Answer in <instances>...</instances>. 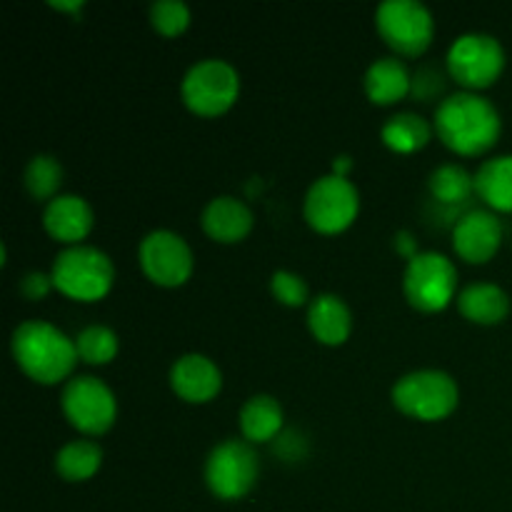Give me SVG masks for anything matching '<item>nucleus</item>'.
Returning <instances> with one entry per match:
<instances>
[{"instance_id":"obj_11","label":"nucleus","mask_w":512,"mask_h":512,"mask_svg":"<svg viewBox=\"0 0 512 512\" xmlns=\"http://www.w3.org/2000/svg\"><path fill=\"white\" fill-rule=\"evenodd\" d=\"M63 413L75 430L85 435H103L113 428L118 405L103 380L93 375L73 378L63 390Z\"/></svg>"},{"instance_id":"obj_15","label":"nucleus","mask_w":512,"mask_h":512,"mask_svg":"<svg viewBox=\"0 0 512 512\" xmlns=\"http://www.w3.org/2000/svg\"><path fill=\"white\" fill-rule=\"evenodd\" d=\"M43 225L50 238H55L58 243H68L73 248L93 230V210L78 195H58L45 208Z\"/></svg>"},{"instance_id":"obj_20","label":"nucleus","mask_w":512,"mask_h":512,"mask_svg":"<svg viewBox=\"0 0 512 512\" xmlns=\"http://www.w3.org/2000/svg\"><path fill=\"white\" fill-rule=\"evenodd\" d=\"M475 193L500 213H512V155L485 160L475 173Z\"/></svg>"},{"instance_id":"obj_16","label":"nucleus","mask_w":512,"mask_h":512,"mask_svg":"<svg viewBox=\"0 0 512 512\" xmlns=\"http://www.w3.org/2000/svg\"><path fill=\"white\" fill-rule=\"evenodd\" d=\"M203 230L218 243H240L253 230V213L248 205L230 195L213 198L203 210Z\"/></svg>"},{"instance_id":"obj_12","label":"nucleus","mask_w":512,"mask_h":512,"mask_svg":"<svg viewBox=\"0 0 512 512\" xmlns=\"http://www.w3.org/2000/svg\"><path fill=\"white\" fill-rule=\"evenodd\" d=\"M140 268L160 288H178L193 273V253L180 235L153 230L140 243Z\"/></svg>"},{"instance_id":"obj_14","label":"nucleus","mask_w":512,"mask_h":512,"mask_svg":"<svg viewBox=\"0 0 512 512\" xmlns=\"http://www.w3.org/2000/svg\"><path fill=\"white\" fill-rule=\"evenodd\" d=\"M170 385L185 403H210L223 388V373L210 358L190 353L175 360L170 370Z\"/></svg>"},{"instance_id":"obj_22","label":"nucleus","mask_w":512,"mask_h":512,"mask_svg":"<svg viewBox=\"0 0 512 512\" xmlns=\"http://www.w3.org/2000/svg\"><path fill=\"white\" fill-rule=\"evenodd\" d=\"M103 465V450L93 440H73L63 445L55 455V470L68 483H83L90 480Z\"/></svg>"},{"instance_id":"obj_17","label":"nucleus","mask_w":512,"mask_h":512,"mask_svg":"<svg viewBox=\"0 0 512 512\" xmlns=\"http://www.w3.org/2000/svg\"><path fill=\"white\" fill-rule=\"evenodd\" d=\"M308 325L323 345H343L353 330V318L338 295H318L308 308Z\"/></svg>"},{"instance_id":"obj_21","label":"nucleus","mask_w":512,"mask_h":512,"mask_svg":"<svg viewBox=\"0 0 512 512\" xmlns=\"http://www.w3.org/2000/svg\"><path fill=\"white\" fill-rule=\"evenodd\" d=\"M283 408L273 395H253L240 410V430L250 443H270L283 428Z\"/></svg>"},{"instance_id":"obj_8","label":"nucleus","mask_w":512,"mask_h":512,"mask_svg":"<svg viewBox=\"0 0 512 512\" xmlns=\"http://www.w3.org/2000/svg\"><path fill=\"white\" fill-rule=\"evenodd\" d=\"M258 473V455L245 440H225L205 460V483L220 500L245 498L255 488Z\"/></svg>"},{"instance_id":"obj_1","label":"nucleus","mask_w":512,"mask_h":512,"mask_svg":"<svg viewBox=\"0 0 512 512\" xmlns=\"http://www.w3.org/2000/svg\"><path fill=\"white\" fill-rule=\"evenodd\" d=\"M503 120L495 105L475 93H455L435 113V133L458 155H483L498 143Z\"/></svg>"},{"instance_id":"obj_24","label":"nucleus","mask_w":512,"mask_h":512,"mask_svg":"<svg viewBox=\"0 0 512 512\" xmlns=\"http://www.w3.org/2000/svg\"><path fill=\"white\" fill-rule=\"evenodd\" d=\"M430 193L435 200L448 205L465 203V200L473 195L475 190V178H470V173L460 165H440L433 170L428 180Z\"/></svg>"},{"instance_id":"obj_29","label":"nucleus","mask_w":512,"mask_h":512,"mask_svg":"<svg viewBox=\"0 0 512 512\" xmlns=\"http://www.w3.org/2000/svg\"><path fill=\"white\" fill-rule=\"evenodd\" d=\"M53 288V278L43 273H28L20 283V293L25 295L28 300H40L48 295V290Z\"/></svg>"},{"instance_id":"obj_6","label":"nucleus","mask_w":512,"mask_h":512,"mask_svg":"<svg viewBox=\"0 0 512 512\" xmlns=\"http://www.w3.org/2000/svg\"><path fill=\"white\" fill-rule=\"evenodd\" d=\"M375 25L385 43L408 58L423 55L435 35L433 15L418 0H385L375 10Z\"/></svg>"},{"instance_id":"obj_2","label":"nucleus","mask_w":512,"mask_h":512,"mask_svg":"<svg viewBox=\"0 0 512 512\" xmlns=\"http://www.w3.org/2000/svg\"><path fill=\"white\" fill-rule=\"evenodd\" d=\"M13 355L20 370L40 385L60 383L78 363L73 340L45 320H28L15 328Z\"/></svg>"},{"instance_id":"obj_27","label":"nucleus","mask_w":512,"mask_h":512,"mask_svg":"<svg viewBox=\"0 0 512 512\" xmlns=\"http://www.w3.org/2000/svg\"><path fill=\"white\" fill-rule=\"evenodd\" d=\"M150 23H153V28L160 35L175 38V35H180L190 25V10L180 0H158L150 8Z\"/></svg>"},{"instance_id":"obj_9","label":"nucleus","mask_w":512,"mask_h":512,"mask_svg":"<svg viewBox=\"0 0 512 512\" xmlns=\"http://www.w3.org/2000/svg\"><path fill=\"white\" fill-rule=\"evenodd\" d=\"M360 210L358 188L343 175H325L310 185L305 195V220L323 235L343 233L353 225Z\"/></svg>"},{"instance_id":"obj_13","label":"nucleus","mask_w":512,"mask_h":512,"mask_svg":"<svg viewBox=\"0 0 512 512\" xmlns=\"http://www.w3.org/2000/svg\"><path fill=\"white\" fill-rule=\"evenodd\" d=\"M503 243V225L488 210H470L458 220L453 230V248L463 260L473 265H483L493 260V255Z\"/></svg>"},{"instance_id":"obj_18","label":"nucleus","mask_w":512,"mask_h":512,"mask_svg":"<svg viewBox=\"0 0 512 512\" xmlns=\"http://www.w3.org/2000/svg\"><path fill=\"white\" fill-rule=\"evenodd\" d=\"M458 308L470 323L498 325L508 318L510 298L503 288L493 283H473L460 290Z\"/></svg>"},{"instance_id":"obj_5","label":"nucleus","mask_w":512,"mask_h":512,"mask_svg":"<svg viewBox=\"0 0 512 512\" xmlns=\"http://www.w3.org/2000/svg\"><path fill=\"white\" fill-rule=\"evenodd\" d=\"M180 93H183V103L195 115H203V118L223 115L233 108L240 95L238 70L218 58L200 60L185 73Z\"/></svg>"},{"instance_id":"obj_3","label":"nucleus","mask_w":512,"mask_h":512,"mask_svg":"<svg viewBox=\"0 0 512 512\" xmlns=\"http://www.w3.org/2000/svg\"><path fill=\"white\" fill-rule=\"evenodd\" d=\"M50 278H53L55 288L68 298L93 303L110 293L115 270L103 250L73 245L55 258Z\"/></svg>"},{"instance_id":"obj_4","label":"nucleus","mask_w":512,"mask_h":512,"mask_svg":"<svg viewBox=\"0 0 512 512\" xmlns=\"http://www.w3.org/2000/svg\"><path fill=\"white\" fill-rule=\"evenodd\" d=\"M460 390L443 370H415L393 388V403L403 415L425 423L443 420L458 408Z\"/></svg>"},{"instance_id":"obj_30","label":"nucleus","mask_w":512,"mask_h":512,"mask_svg":"<svg viewBox=\"0 0 512 512\" xmlns=\"http://www.w3.org/2000/svg\"><path fill=\"white\" fill-rule=\"evenodd\" d=\"M53 5V8H60V10H78V8H83V3H50Z\"/></svg>"},{"instance_id":"obj_28","label":"nucleus","mask_w":512,"mask_h":512,"mask_svg":"<svg viewBox=\"0 0 512 512\" xmlns=\"http://www.w3.org/2000/svg\"><path fill=\"white\" fill-rule=\"evenodd\" d=\"M270 288L278 303L288 305V308H300V305L308 303V285L300 275L288 273V270H278L270 280Z\"/></svg>"},{"instance_id":"obj_23","label":"nucleus","mask_w":512,"mask_h":512,"mask_svg":"<svg viewBox=\"0 0 512 512\" xmlns=\"http://www.w3.org/2000/svg\"><path fill=\"white\" fill-rule=\"evenodd\" d=\"M380 135H383V143L395 153H415L428 145L433 130L423 115L398 113L383 125Z\"/></svg>"},{"instance_id":"obj_26","label":"nucleus","mask_w":512,"mask_h":512,"mask_svg":"<svg viewBox=\"0 0 512 512\" xmlns=\"http://www.w3.org/2000/svg\"><path fill=\"white\" fill-rule=\"evenodd\" d=\"M75 348L88 365H108L118 355V335L105 325H90L75 338Z\"/></svg>"},{"instance_id":"obj_7","label":"nucleus","mask_w":512,"mask_h":512,"mask_svg":"<svg viewBox=\"0 0 512 512\" xmlns=\"http://www.w3.org/2000/svg\"><path fill=\"white\" fill-rule=\"evenodd\" d=\"M403 290L413 308L423 313H438L448 308L458 293V270L445 255L418 253L405 268Z\"/></svg>"},{"instance_id":"obj_10","label":"nucleus","mask_w":512,"mask_h":512,"mask_svg":"<svg viewBox=\"0 0 512 512\" xmlns=\"http://www.w3.org/2000/svg\"><path fill=\"white\" fill-rule=\"evenodd\" d=\"M505 50L493 35H460L448 50V73L468 90L490 88L503 75Z\"/></svg>"},{"instance_id":"obj_25","label":"nucleus","mask_w":512,"mask_h":512,"mask_svg":"<svg viewBox=\"0 0 512 512\" xmlns=\"http://www.w3.org/2000/svg\"><path fill=\"white\" fill-rule=\"evenodd\" d=\"M63 183V168L53 155H35L25 168V188L35 200H55Z\"/></svg>"},{"instance_id":"obj_19","label":"nucleus","mask_w":512,"mask_h":512,"mask_svg":"<svg viewBox=\"0 0 512 512\" xmlns=\"http://www.w3.org/2000/svg\"><path fill=\"white\" fill-rule=\"evenodd\" d=\"M413 90L408 68L400 58H380L365 73V93L375 105H393Z\"/></svg>"}]
</instances>
